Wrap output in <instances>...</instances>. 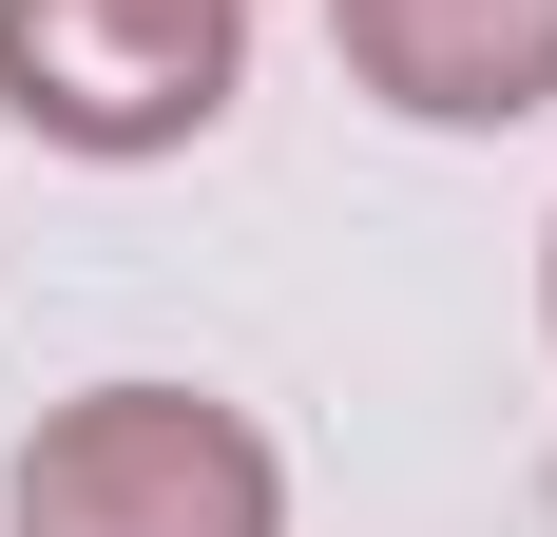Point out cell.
I'll use <instances>...</instances> for the list:
<instances>
[{
    "label": "cell",
    "instance_id": "cell-2",
    "mask_svg": "<svg viewBox=\"0 0 557 537\" xmlns=\"http://www.w3.org/2000/svg\"><path fill=\"white\" fill-rule=\"evenodd\" d=\"M250 77V0H0V115L58 154H173Z\"/></svg>",
    "mask_w": 557,
    "mask_h": 537
},
{
    "label": "cell",
    "instance_id": "cell-1",
    "mask_svg": "<svg viewBox=\"0 0 557 537\" xmlns=\"http://www.w3.org/2000/svg\"><path fill=\"white\" fill-rule=\"evenodd\" d=\"M0 519L20 537H288V461L212 384H77L20 441Z\"/></svg>",
    "mask_w": 557,
    "mask_h": 537
},
{
    "label": "cell",
    "instance_id": "cell-4",
    "mask_svg": "<svg viewBox=\"0 0 557 537\" xmlns=\"http://www.w3.org/2000/svg\"><path fill=\"white\" fill-rule=\"evenodd\" d=\"M539 326H557V250H539Z\"/></svg>",
    "mask_w": 557,
    "mask_h": 537
},
{
    "label": "cell",
    "instance_id": "cell-3",
    "mask_svg": "<svg viewBox=\"0 0 557 537\" xmlns=\"http://www.w3.org/2000/svg\"><path fill=\"white\" fill-rule=\"evenodd\" d=\"M346 77L423 135H500V115H557V0H327Z\"/></svg>",
    "mask_w": 557,
    "mask_h": 537
}]
</instances>
